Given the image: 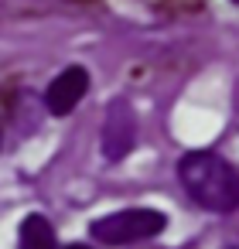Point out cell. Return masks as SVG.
<instances>
[{"instance_id": "obj_1", "label": "cell", "mask_w": 239, "mask_h": 249, "mask_svg": "<svg viewBox=\"0 0 239 249\" xmlns=\"http://www.w3.org/2000/svg\"><path fill=\"white\" fill-rule=\"evenodd\" d=\"M178 181L188 198L208 212H239V171L215 150H188L178 160Z\"/></svg>"}, {"instance_id": "obj_2", "label": "cell", "mask_w": 239, "mask_h": 249, "mask_svg": "<svg viewBox=\"0 0 239 249\" xmlns=\"http://www.w3.org/2000/svg\"><path fill=\"white\" fill-rule=\"evenodd\" d=\"M167 225V215L157 208H120L113 215H103L89 225L92 239L103 246H130L161 235Z\"/></svg>"}, {"instance_id": "obj_3", "label": "cell", "mask_w": 239, "mask_h": 249, "mask_svg": "<svg viewBox=\"0 0 239 249\" xmlns=\"http://www.w3.org/2000/svg\"><path fill=\"white\" fill-rule=\"evenodd\" d=\"M137 133H140V123H137V113L130 106V99H113L106 106V116H103V130H99V147H103V157L106 160H123L133 147H137Z\"/></svg>"}, {"instance_id": "obj_4", "label": "cell", "mask_w": 239, "mask_h": 249, "mask_svg": "<svg viewBox=\"0 0 239 249\" xmlns=\"http://www.w3.org/2000/svg\"><path fill=\"white\" fill-rule=\"evenodd\" d=\"M92 89V75L86 65H65L48 86H45V109L52 116H72L79 109V103L89 96Z\"/></svg>"}, {"instance_id": "obj_5", "label": "cell", "mask_w": 239, "mask_h": 249, "mask_svg": "<svg viewBox=\"0 0 239 249\" xmlns=\"http://www.w3.org/2000/svg\"><path fill=\"white\" fill-rule=\"evenodd\" d=\"M18 246L21 249H58V239H55V229L45 215H28L21 222V232H18Z\"/></svg>"}, {"instance_id": "obj_6", "label": "cell", "mask_w": 239, "mask_h": 249, "mask_svg": "<svg viewBox=\"0 0 239 249\" xmlns=\"http://www.w3.org/2000/svg\"><path fill=\"white\" fill-rule=\"evenodd\" d=\"M65 249H89V246H82V242H72V246H65Z\"/></svg>"}, {"instance_id": "obj_7", "label": "cell", "mask_w": 239, "mask_h": 249, "mask_svg": "<svg viewBox=\"0 0 239 249\" xmlns=\"http://www.w3.org/2000/svg\"><path fill=\"white\" fill-rule=\"evenodd\" d=\"M0 143H4V130H0Z\"/></svg>"}, {"instance_id": "obj_8", "label": "cell", "mask_w": 239, "mask_h": 249, "mask_svg": "<svg viewBox=\"0 0 239 249\" xmlns=\"http://www.w3.org/2000/svg\"><path fill=\"white\" fill-rule=\"evenodd\" d=\"M229 4H236V7H239V0H229Z\"/></svg>"}, {"instance_id": "obj_9", "label": "cell", "mask_w": 239, "mask_h": 249, "mask_svg": "<svg viewBox=\"0 0 239 249\" xmlns=\"http://www.w3.org/2000/svg\"><path fill=\"white\" fill-rule=\"evenodd\" d=\"M232 249H236V246H232Z\"/></svg>"}]
</instances>
